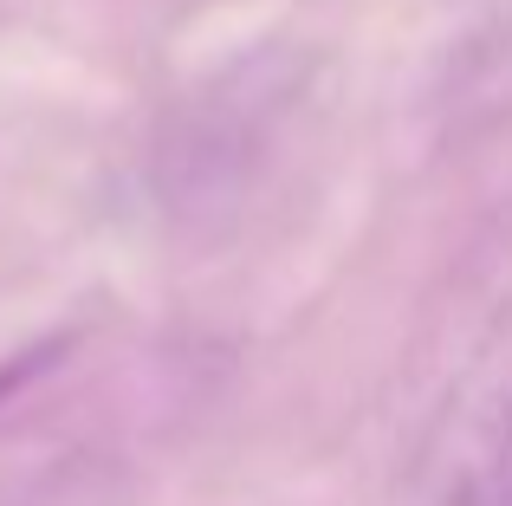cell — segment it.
I'll return each instance as SVG.
<instances>
[{
	"label": "cell",
	"mask_w": 512,
	"mask_h": 506,
	"mask_svg": "<svg viewBox=\"0 0 512 506\" xmlns=\"http://www.w3.org/2000/svg\"><path fill=\"white\" fill-rule=\"evenodd\" d=\"M402 506H512V318H500L435 409Z\"/></svg>",
	"instance_id": "obj_1"
},
{
	"label": "cell",
	"mask_w": 512,
	"mask_h": 506,
	"mask_svg": "<svg viewBox=\"0 0 512 506\" xmlns=\"http://www.w3.org/2000/svg\"><path fill=\"white\" fill-rule=\"evenodd\" d=\"M286 98H292L286 72H234L214 98H201L163 150V195L182 215H208V208L234 202Z\"/></svg>",
	"instance_id": "obj_2"
}]
</instances>
